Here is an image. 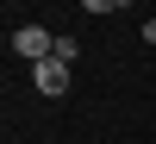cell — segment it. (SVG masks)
I'll return each mask as SVG.
<instances>
[{"mask_svg": "<svg viewBox=\"0 0 156 144\" xmlns=\"http://www.w3.org/2000/svg\"><path fill=\"white\" fill-rule=\"evenodd\" d=\"M31 88L44 100H56V94H69V63H56V57H44V63H31Z\"/></svg>", "mask_w": 156, "mask_h": 144, "instance_id": "6da1fadb", "label": "cell"}, {"mask_svg": "<svg viewBox=\"0 0 156 144\" xmlns=\"http://www.w3.org/2000/svg\"><path fill=\"white\" fill-rule=\"evenodd\" d=\"M12 50H19L25 63H44L50 50H56V31H44V25H19V31H12Z\"/></svg>", "mask_w": 156, "mask_h": 144, "instance_id": "7a4b0ae2", "label": "cell"}, {"mask_svg": "<svg viewBox=\"0 0 156 144\" xmlns=\"http://www.w3.org/2000/svg\"><path fill=\"white\" fill-rule=\"evenodd\" d=\"M50 57H56V63H75V57H81V44H75L69 31H56V50H50Z\"/></svg>", "mask_w": 156, "mask_h": 144, "instance_id": "3957f363", "label": "cell"}, {"mask_svg": "<svg viewBox=\"0 0 156 144\" xmlns=\"http://www.w3.org/2000/svg\"><path fill=\"white\" fill-rule=\"evenodd\" d=\"M87 13H119V6H131V0H81Z\"/></svg>", "mask_w": 156, "mask_h": 144, "instance_id": "277c9868", "label": "cell"}, {"mask_svg": "<svg viewBox=\"0 0 156 144\" xmlns=\"http://www.w3.org/2000/svg\"><path fill=\"white\" fill-rule=\"evenodd\" d=\"M144 44H156V19H150V25H144Z\"/></svg>", "mask_w": 156, "mask_h": 144, "instance_id": "5b68a950", "label": "cell"}]
</instances>
